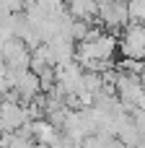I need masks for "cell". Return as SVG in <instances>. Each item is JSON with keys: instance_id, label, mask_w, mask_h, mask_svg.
Segmentation results:
<instances>
[{"instance_id": "7a4b0ae2", "label": "cell", "mask_w": 145, "mask_h": 148, "mask_svg": "<svg viewBox=\"0 0 145 148\" xmlns=\"http://www.w3.org/2000/svg\"><path fill=\"white\" fill-rule=\"evenodd\" d=\"M3 57H5V65L16 73H23V70H31V52L26 49V44L21 39H10L3 44Z\"/></svg>"}, {"instance_id": "3957f363", "label": "cell", "mask_w": 145, "mask_h": 148, "mask_svg": "<svg viewBox=\"0 0 145 148\" xmlns=\"http://www.w3.org/2000/svg\"><path fill=\"white\" fill-rule=\"evenodd\" d=\"M65 8L75 21H86V23H93L96 16H99V3L96 0H65Z\"/></svg>"}, {"instance_id": "277c9868", "label": "cell", "mask_w": 145, "mask_h": 148, "mask_svg": "<svg viewBox=\"0 0 145 148\" xmlns=\"http://www.w3.org/2000/svg\"><path fill=\"white\" fill-rule=\"evenodd\" d=\"M8 148H34V140H26V138H18L16 133H13V140H10V146Z\"/></svg>"}, {"instance_id": "8992f818", "label": "cell", "mask_w": 145, "mask_h": 148, "mask_svg": "<svg viewBox=\"0 0 145 148\" xmlns=\"http://www.w3.org/2000/svg\"><path fill=\"white\" fill-rule=\"evenodd\" d=\"M135 148H145V140H143V143H140V146H135Z\"/></svg>"}, {"instance_id": "6da1fadb", "label": "cell", "mask_w": 145, "mask_h": 148, "mask_svg": "<svg viewBox=\"0 0 145 148\" xmlns=\"http://www.w3.org/2000/svg\"><path fill=\"white\" fill-rule=\"evenodd\" d=\"M119 52L127 60H143L145 62V26L143 23H130L119 34Z\"/></svg>"}, {"instance_id": "5b68a950", "label": "cell", "mask_w": 145, "mask_h": 148, "mask_svg": "<svg viewBox=\"0 0 145 148\" xmlns=\"http://www.w3.org/2000/svg\"><path fill=\"white\" fill-rule=\"evenodd\" d=\"M34 148H49V146H42V143H34Z\"/></svg>"}]
</instances>
